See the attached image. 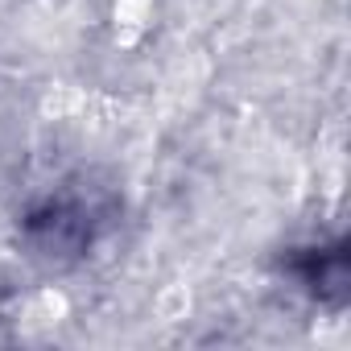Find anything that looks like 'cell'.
Segmentation results:
<instances>
[{"label":"cell","instance_id":"6da1fadb","mask_svg":"<svg viewBox=\"0 0 351 351\" xmlns=\"http://www.w3.org/2000/svg\"><path fill=\"white\" fill-rule=\"evenodd\" d=\"M153 13V0H116V25H120V38L124 42H136V34L145 29Z\"/></svg>","mask_w":351,"mask_h":351},{"label":"cell","instance_id":"7a4b0ae2","mask_svg":"<svg viewBox=\"0 0 351 351\" xmlns=\"http://www.w3.org/2000/svg\"><path fill=\"white\" fill-rule=\"evenodd\" d=\"M186 310H191V293H186V285H173V289H165L161 298H157V314L161 318H186Z\"/></svg>","mask_w":351,"mask_h":351},{"label":"cell","instance_id":"3957f363","mask_svg":"<svg viewBox=\"0 0 351 351\" xmlns=\"http://www.w3.org/2000/svg\"><path fill=\"white\" fill-rule=\"evenodd\" d=\"M29 314H34L38 322H46V326H50V322H58V318L66 314V298H62V293H54V289H42Z\"/></svg>","mask_w":351,"mask_h":351}]
</instances>
